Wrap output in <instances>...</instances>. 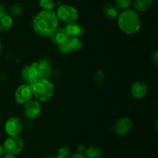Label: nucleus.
I'll return each mask as SVG.
<instances>
[{"mask_svg":"<svg viewBox=\"0 0 158 158\" xmlns=\"http://www.w3.org/2000/svg\"><path fill=\"white\" fill-rule=\"evenodd\" d=\"M39 78H50L52 73V60L49 57H44L36 62Z\"/></svg>","mask_w":158,"mask_h":158,"instance_id":"obj_7","label":"nucleus"},{"mask_svg":"<svg viewBox=\"0 0 158 158\" xmlns=\"http://www.w3.org/2000/svg\"><path fill=\"white\" fill-rule=\"evenodd\" d=\"M51 41L54 43V44L60 46V45L63 44V43L66 42L68 39L69 38V35H68L66 29L63 27H57L55 30L52 32V33L49 36Z\"/></svg>","mask_w":158,"mask_h":158,"instance_id":"obj_13","label":"nucleus"},{"mask_svg":"<svg viewBox=\"0 0 158 158\" xmlns=\"http://www.w3.org/2000/svg\"><path fill=\"white\" fill-rule=\"evenodd\" d=\"M68 40H69V39H68ZM58 48H59V50H60V52L62 53V54H69V53H70L71 51H72L68 40L66 42H65V43H63V44L58 46Z\"/></svg>","mask_w":158,"mask_h":158,"instance_id":"obj_24","label":"nucleus"},{"mask_svg":"<svg viewBox=\"0 0 158 158\" xmlns=\"http://www.w3.org/2000/svg\"><path fill=\"white\" fill-rule=\"evenodd\" d=\"M59 20L55 12L42 10L34 16L32 28L38 35L49 37L58 27Z\"/></svg>","mask_w":158,"mask_h":158,"instance_id":"obj_1","label":"nucleus"},{"mask_svg":"<svg viewBox=\"0 0 158 158\" xmlns=\"http://www.w3.org/2000/svg\"><path fill=\"white\" fill-rule=\"evenodd\" d=\"M32 97V92L31 87L27 84H23L18 87L15 91V99L16 102L20 105H24L26 102L31 100Z\"/></svg>","mask_w":158,"mask_h":158,"instance_id":"obj_9","label":"nucleus"},{"mask_svg":"<svg viewBox=\"0 0 158 158\" xmlns=\"http://www.w3.org/2000/svg\"><path fill=\"white\" fill-rule=\"evenodd\" d=\"M86 147L83 144H80V145L77 146V152L76 153H79V154H82V155H84L85 151H86Z\"/></svg>","mask_w":158,"mask_h":158,"instance_id":"obj_25","label":"nucleus"},{"mask_svg":"<svg viewBox=\"0 0 158 158\" xmlns=\"http://www.w3.org/2000/svg\"><path fill=\"white\" fill-rule=\"evenodd\" d=\"M29 85L32 89V96L39 102L49 101L54 94V85L48 79L37 78Z\"/></svg>","mask_w":158,"mask_h":158,"instance_id":"obj_3","label":"nucleus"},{"mask_svg":"<svg viewBox=\"0 0 158 158\" xmlns=\"http://www.w3.org/2000/svg\"><path fill=\"white\" fill-rule=\"evenodd\" d=\"M23 12V6L19 2H15L10 6L9 10V14L11 16L18 17L21 15V14Z\"/></svg>","mask_w":158,"mask_h":158,"instance_id":"obj_19","label":"nucleus"},{"mask_svg":"<svg viewBox=\"0 0 158 158\" xmlns=\"http://www.w3.org/2000/svg\"><path fill=\"white\" fill-rule=\"evenodd\" d=\"M71 155V150L68 146H63L57 150L56 158H69Z\"/></svg>","mask_w":158,"mask_h":158,"instance_id":"obj_21","label":"nucleus"},{"mask_svg":"<svg viewBox=\"0 0 158 158\" xmlns=\"http://www.w3.org/2000/svg\"><path fill=\"white\" fill-rule=\"evenodd\" d=\"M132 2L134 10L137 12H146L152 6V0H134Z\"/></svg>","mask_w":158,"mask_h":158,"instance_id":"obj_17","label":"nucleus"},{"mask_svg":"<svg viewBox=\"0 0 158 158\" xmlns=\"http://www.w3.org/2000/svg\"><path fill=\"white\" fill-rule=\"evenodd\" d=\"M46 158H56L55 156H48V157Z\"/></svg>","mask_w":158,"mask_h":158,"instance_id":"obj_32","label":"nucleus"},{"mask_svg":"<svg viewBox=\"0 0 158 158\" xmlns=\"http://www.w3.org/2000/svg\"><path fill=\"white\" fill-rule=\"evenodd\" d=\"M5 130L9 136H19L23 130V123L19 118L10 117L5 124Z\"/></svg>","mask_w":158,"mask_h":158,"instance_id":"obj_10","label":"nucleus"},{"mask_svg":"<svg viewBox=\"0 0 158 158\" xmlns=\"http://www.w3.org/2000/svg\"><path fill=\"white\" fill-rule=\"evenodd\" d=\"M133 0H115V6L119 10H125L129 9L131 5L132 4Z\"/></svg>","mask_w":158,"mask_h":158,"instance_id":"obj_23","label":"nucleus"},{"mask_svg":"<svg viewBox=\"0 0 158 158\" xmlns=\"http://www.w3.org/2000/svg\"><path fill=\"white\" fill-rule=\"evenodd\" d=\"M117 24L120 30L127 35L136 34L141 27V21L138 12L134 9L123 10L117 17Z\"/></svg>","mask_w":158,"mask_h":158,"instance_id":"obj_2","label":"nucleus"},{"mask_svg":"<svg viewBox=\"0 0 158 158\" xmlns=\"http://www.w3.org/2000/svg\"><path fill=\"white\" fill-rule=\"evenodd\" d=\"M148 88L147 84L140 81L133 84L131 88V95L137 99H141L144 98L148 94Z\"/></svg>","mask_w":158,"mask_h":158,"instance_id":"obj_12","label":"nucleus"},{"mask_svg":"<svg viewBox=\"0 0 158 158\" xmlns=\"http://www.w3.org/2000/svg\"><path fill=\"white\" fill-rule=\"evenodd\" d=\"M64 29L69 37H80L84 34V29L83 26L76 22L66 23Z\"/></svg>","mask_w":158,"mask_h":158,"instance_id":"obj_14","label":"nucleus"},{"mask_svg":"<svg viewBox=\"0 0 158 158\" xmlns=\"http://www.w3.org/2000/svg\"><path fill=\"white\" fill-rule=\"evenodd\" d=\"M2 158H17L16 156H14V155H10V154H5L4 156H2Z\"/></svg>","mask_w":158,"mask_h":158,"instance_id":"obj_30","label":"nucleus"},{"mask_svg":"<svg viewBox=\"0 0 158 158\" xmlns=\"http://www.w3.org/2000/svg\"><path fill=\"white\" fill-rule=\"evenodd\" d=\"M2 43L1 40H0V54L2 53Z\"/></svg>","mask_w":158,"mask_h":158,"instance_id":"obj_31","label":"nucleus"},{"mask_svg":"<svg viewBox=\"0 0 158 158\" xmlns=\"http://www.w3.org/2000/svg\"><path fill=\"white\" fill-rule=\"evenodd\" d=\"M103 12L107 18L114 20L117 19L120 15V10L117 9V6L114 4L107 3L103 7Z\"/></svg>","mask_w":158,"mask_h":158,"instance_id":"obj_16","label":"nucleus"},{"mask_svg":"<svg viewBox=\"0 0 158 158\" xmlns=\"http://www.w3.org/2000/svg\"><path fill=\"white\" fill-rule=\"evenodd\" d=\"M151 60H152V61L154 62V64L157 65V62H158V58H157V51H156V52H154V54H152V55H151Z\"/></svg>","mask_w":158,"mask_h":158,"instance_id":"obj_26","label":"nucleus"},{"mask_svg":"<svg viewBox=\"0 0 158 158\" xmlns=\"http://www.w3.org/2000/svg\"><path fill=\"white\" fill-rule=\"evenodd\" d=\"M68 42L72 51L79 50L83 46V42L80 37H69Z\"/></svg>","mask_w":158,"mask_h":158,"instance_id":"obj_20","label":"nucleus"},{"mask_svg":"<svg viewBox=\"0 0 158 158\" xmlns=\"http://www.w3.org/2000/svg\"><path fill=\"white\" fill-rule=\"evenodd\" d=\"M21 76L22 79L27 85H30L37 78H39L36 62H32L30 64L25 66L22 70Z\"/></svg>","mask_w":158,"mask_h":158,"instance_id":"obj_8","label":"nucleus"},{"mask_svg":"<svg viewBox=\"0 0 158 158\" xmlns=\"http://www.w3.org/2000/svg\"><path fill=\"white\" fill-rule=\"evenodd\" d=\"M13 25V18L9 13L0 15V32L9 31Z\"/></svg>","mask_w":158,"mask_h":158,"instance_id":"obj_15","label":"nucleus"},{"mask_svg":"<svg viewBox=\"0 0 158 158\" xmlns=\"http://www.w3.org/2000/svg\"><path fill=\"white\" fill-rule=\"evenodd\" d=\"M56 16L59 20L66 23L76 22L79 17V12L77 9L69 5H61L57 9Z\"/></svg>","mask_w":158,"mask_h":158,"instance_id":"obj_5","label":"nucleus"},{"mask_svg":"<svg viewBox=\"0 0 158 158\" xmlns=\"http://www.w3.org/2000/svg\"><path fill=\"white\" fill-rule=\"evenodd\" d=\"M2 145L6 154L16 156L23 151L24 141L19 136H9L5 139Z\"/></svg>","mask_w":158,"mask_h":158,"instance_id":"obj_4","label":"nucleus"},{"mask_svg":"<svg viewBox=\"0 0 158 158\" xmlns=\"http://www.w3.org/2000/svg\"><path fill=\"white\" fill-rule=\"evenodd\" d=\"M42 112V105L37 100H29L24 104L23 114L27 119H35L40 116Z\"/></svg>","mask_w":158,"mask_h":158,"instance_id":"obj_6","label":"nucleus"},{"mask_svg":"<svg viewBox=\"0 0 158 158\" xmlns=\"http://www.w3.org/2000/svg\"><path fill=\"white\" fill-rule=\"evenodd\" d=\"M6 154V152H5L4 147H3V145L0 144V158L2 157L4 155Z\"/></svg>","mask_w":158,"mask_h":158,"instance_id":"obj_28","label":"nucleus"},{"mask_svg":"<svg viewBox=\"0 0 158 158\" xmlns=\"http://www.w3.org/2000/svg\"><path fill=\"white\" fill-rule=\"evenodd\" d=\"M103 153L102 149L97 146H91L86 149L84 156L86 158H102Z\"/></svg>","mask_w":158,"mask_h":158,"instance_id":"obj_18","label":"nucleus"},{"mask_svg":"<svg viewBox=\"0 0 158 158\" xmlns=\"http://www.w3.org/2000/svg\"><path fill=\"white\" fill-rule=\"evenodd\" d=\"M39 5L43 10L52 11L55 7L54 0H39Z\"/></svg>","mask_w":158,"mask_h":158,"instance_id":"obj_22","label":"nucleus"},{"mask_svg":"<svg viewBox=\"0 0 158 158\" xmlns=\"http://www.w3.org/2000/svg\"><path fill=\"white\" fill-rule=\"evenodd\" d=\"M69 158H86L84 156V155H82V154H79V153H75L73 154L70 155L69 156Z\"/></svg>","mask_w":158,"mask_h":158,"instance_id":"obj_27","label":"nucleus"},{"mask_svg":"<svg viewBox=\"0 0 158 158\" xmlns=\"http://www.w3.org/2000/svg\"><path fill=\"white\" fill-rule=\"evenodd\" d=\"M5 12H6V9H5L4 5L0 2V15L5 13Z\"/></svg>","mask_w":158,"mask_h":158,"instance_id":"obj_29","label":"nucleus"},{"mask_svg":"<svg viewBox=\"0 0 158 158\" xmlns=\"http://www.w3.org/2000/svg\"><path fill=\"white\" fill-rule=\"evenodd\" d=\"M133 127V122L128 117L119 119L114 125V131L119 136H127Z\"/></svg>","mask_w":158,"mask_h":158,"instance_id":"obj_11","label":"nucleus"}]
</instances>
